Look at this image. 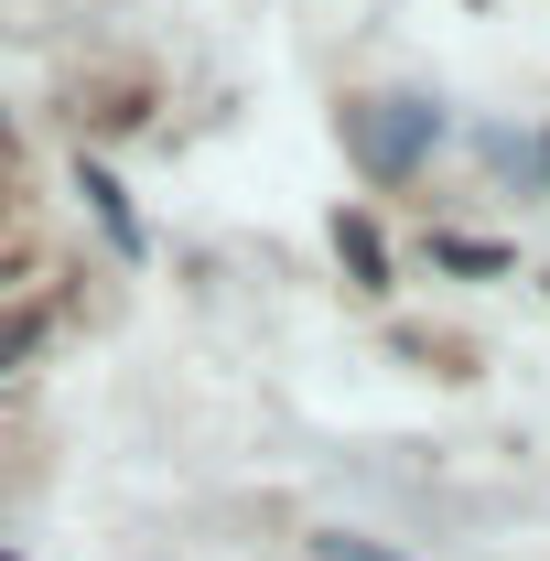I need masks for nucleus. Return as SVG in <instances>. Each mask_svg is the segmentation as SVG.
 I'll return each instance as SVG.
<instances>
[{
  "label": "nucleus",
  "mask_w": 550,
  "mask_h": 561,
  "mask_svg": "<svg viewBox=\"0 0 550 561\" xmlns=\"http://www.w3.org/2000/svg\"><path fill=\"white\" fill-rule=\"evenodd\" d=\"M335 260L356 271V291H389V238L367 216H335Z\"/></svg>",
  "instance_id": "7ed1b4c3"
},
{
  "label": "nucleus",
  "mask_w": 550,
  "mask_h": 561,
  "mask_svg": "<svg viewBox=\"0 0 550 561\" xmlns=\"http://www.w3.org/2000/svg\"><path fill=\"white\" fill-rule=\"evenodd\" d=\"M345 140H356V162H367L378 184H411L421 151L443 140V108H432V98H367V108H345Z\"/></svg>",
  "instance_id": "f257e3e1"
},
{
  "label": "nucleus",
  "mask_w": 550,
  "mask_h": 561,
  "mask_svg": "<svg viewBox=\"0 0 550 561\" xmlns=\"http://www.w3.org/2000/svg\"><path fill=\"white\" fill-rule=\"evenodd\" d=\"M76 195L98 206V227H108L119 249H140V227H130V206H119V184H108V173H76Z\"/></svg>",
  "instance_id": "39448f33"
},
{
  "label": "nucleus",
  "mask_w": 550,
  "mask_h": 561,
  "mask_svg": "<svg viewBox=\"0 0 550 561\" xmlns=\"http://www.w3.org/2000/svg\"><path fill=\"white\" fill-rule=\"evenodd\" d=\"M66 324V291H22L11 313H0V367H22V356H44V335Z\"/></svg>",
  "instance_id": "f03ea898"
},
{
  "label": "nucleus",
  "mask_w": 550,
  "mask_h": 561,
  "mask_svg": "<svg viewBox=\"0 0 550 561\" xmlns=\"http://www.w3.org/2000/svg\"><path fill=\"white\" fill-rule=\"evenodd\" d=\"M432 260H443V271H465V280H496V271H507V249H496V238H432Z\"/></svg>",
  "instance_id": "20e7f679"
},
{
  "label": "nucleus",
  "mask_w": 550,
  "mask_h": 561,
  "mask_svg": "<svg viewBox=\"0 0 550 561\" xmlns=\"http://www.w3.org/2000/svg\"><path fill=\"white\" fill-rule=\"evenodd\" d=\"M518 173H540V184H550V140H540V151H529V162H518Z\"/></svg>",
  "instance_id": "0eeeda50"
},
{
  "label": "nucleus",
  "mask_w": 550,
  "mask_h": 561,
  "mask_svg": "<svg viewBox=\"0 0 550 561\" xmlns=\"http://www.w3.org/2000/svg\"><path fill=\"white\" fill-rule=\"evenodd\" d=\"M324 561H400V551H378V540H324Z\"/></svg>",
  "instance_id": "423d86ee"
}]
</instances>
